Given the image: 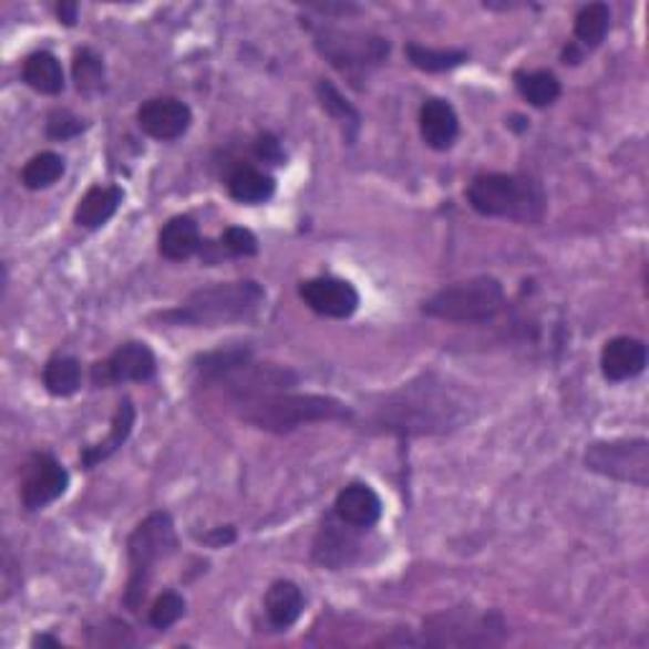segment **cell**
<instances>
[{
	"label": "cell",
	"mask_w": 649,
	"mask_h": 649,
	"mask_svg": "<svg viewBox=\"0 0 649 649\" xmlns=\"http://www.w3.org/2000/svg\"><path fill=\"white\" fill-rule=\"evenodd\" d=\"M467 419V399L446 381L424 375L383 403L379 424L396 434H442Z\"/></svg>",
	"instance_id": "obj_1"
},
{
	"label": "cell",
	"mask_w": 649,
	"mask_h": 649,
	"mask_svg": "<svg viewBox=\"0 0 649 649\" xmlns=\"http://www.w3.org/2000/svg\"><path fill=\"white\" fill-rule=\"evenodd\" d=\"M239 416L247 424L265 429V432L287 434L315 421H343L350 419V411L343 401L318 393H267V396L236 401Z\"/></svg>",
	"instance_id": "obj_2"
},
{
	"label": "cell",
	"mask_w": 649,
	"mask_h": 649,
	"mask_svg": "<svg viewBox=\"0 0 649 649\" xmlns=\"http://www.w3.org/2000/svg\"><path fill=\"white\" fill-rule=\"evenodd\" d=\"M265 302V289L251 279L239 282H218L200 287L186 297L175 310L165 312L163 320L175 324H190V328H216L239 320H249Z\"/></svg>",
	"instance_id": "obj_3"
},
{
	"label": "cell",
	"mask_w": 649,
	"mask_h": 649,
	"mask_svg": "<svg viewBox=\"0 0 649 649\" xmlns=\"http://www.w3.org/2000/svg\"><path fill=\"white\" fill-rule=\"evenodd\" d=\"M470 206L482 216L538 224L546 216V193L530 175L487 173L477 175L467 188Z\"/></svg>",
	"instance_id": "obj_4"
},
{
	"label": "cell",
	"mask_w": 649,
	"mask_h": 649,
	"mask_svg": "<svg viewBox=\"0 0 649 649\" xmlns=\"http://www.w3.org/2000/svg\"><path fill=\"white\" fill-rule=\"evenodd\" d=\"M175 548H178V535H175L173 517L163 511L147 515L133 530V535H130V581L125 591V604L130 609L137 611L147 594L153 568L161 564L163 558L173 556Z\"/></svg>",
	"instance_id": "obj_5"
},
{
	"label": "cell",
	"mask_w": 649,
	"mask_h": 649,
	"mask_svg": "<svg viewBox=\"0 0 649 649\" xmlns=\"http://www.w3.org/2000/svg\"><path fill=\"white\" fill-rule=\"evenodd\" d=\"M505 289L495 277H472L429 297L424 315L444 322H487L503 310Z\"/></svg>",
	"instance_id": "obj_6"
},
{
	"label": "cell",
	"mask_w": 649,
	"mask_h": 649,
	"mask_svg": "<svg viewBox=\"0 0 649 649\" xmlns=\"http://www.w3.org/2000/svg\"><path fill=\"white\" fill-rule=\"evenodd\" d=\"M315 47L340 72H365L385 61L391 43L373 33L320 29L315 33Z\"/></svg>",
	"instance_id": "obj_7"
},
{
	"label": "cell",
	"mask_w": 649,
	"mask_h": 649,
	"mask_svg": "<svg viewBox=\"0 0 649 649\" xmlns=\"http://www.w3.org/2000/svg\"><path fill=\"white\" fill-rule=\"evenodd\" d=\"M586 467L596 475L629 482V485H649V442L647 440H621V442H596L586 452Z\"/></svg>",
	"instance_id": "obj_8"
},
{
	"label": "cell",
	"mask_w": 649,
	"mask_h": 649,
	"mask_svg": "<svg viewBox=\"0 0 649 649\" xmlns=\"http://www.w3.org/2000/svg\"><path fill=\"white\" fill-rule=\"evenodd\" d=\"M426 645L440 647H472V645H497L505 635V625L497 614H482V617H467V611L442 614V617L429 619V629H424Z\"/></svg>",
	"instance_id": "obj_9"
},
{
	"label": "cell",
	"mask_w": 649,
	"mask_h": 649,
	"mask_svg": "<svg viewBox=\"0 0 649 649\" xmlns=\"http://www.w3.org/2000/svg\"><path fill=\"white\" fill-rule=\"evenodd\" d=\"M157 371L153 350L145 343H125L112 353L107 361L92 368V383L96 389L107 385L130 383V381H151Z\"/></svg>",
	"instance_id": "obj_10"
},
{
	"label": "cell",
	"mask_w": 649,
	"mask_h": 649,
	"mask_svg": "<svg viewBox=\"0 0 649 649\" xmlns=\"http://www.w3.org/2000/svg\"><path fill=\"white\" fill-rule=\"evenodd\" d=\"M69 487V472L51 457V454H37L23 470L21 480V503L25 511H43L54 503Z\"/></svg>",
	"instance_id": "obj_11"
},
{
	"label": "cell",
	"mask_w": 649,
	"mask_h": 649,
	"mask_svg": "<svg viewBox=\"0 0 649 649\" xmlns=\"http://www.w3.org/2000/svg\"><path fill=\"white\" fill-rule=\"evenodd\" d=\"M300 297L312 312L322 318L346 320L358 310L361 297L358 289L338 277H315L300 285Z\"/></svg>",
	"instance_id": "obj_12"
},
{
	"label": "cell",
	"mask_w": 649,
	"mask_h": 649,
	"mask_svg": "<svg viewBox=\"0 0 649 649\" xmlns=\"http://www.w3.org/2000/svg\"><path fill=\"white\" fill-rule=\"evenodd\" d=\"M137 125L145 135L161 143L178 140L190 127V107L173 96L163 100H147L137 112Z\"/></svg>",
	"instance_id": "obj_13"
},
{
	"label": "cell",
	"mask_w": 649,
	"mask_h": 649,
	"mask_svg": "<svg viewBox=\"0 0 649 649\" xmlns=\"http://www.w3.org/2000/svg\"><path fill=\"white\" fill-rule=\"evenodd\" d=\"M356 530L358 528H353V525H348L343 521L340 523L324 521V525L318 533V538H315L312 558L318 560L320 566L332 568V571L350 566L356 560L358 550H361V543H358V538H356Z\"/></svg>",
	"instance_id": "obj_14"
},
{
	"label": "cell",
	"mask_w": 649,
	"mask_h": 649,
	"mask_svg": "<svg viewBox=\"0 0 649 649\" xmlns=\"http://www.w3.org/2000/svg\"><path fill=\"white\" fill-rule=\"evenodd\" d=\"M647 365V346L637 338H611L601 350V373L611 383L635 379Z\"/></svg>",
	"instance_id": "obj_15"
},
{
	"label": "cell",
	"mask_w": 649,
	"mask_h": 649,
	"mask_svg": "<svg viewBox=\"0 0 649 649\" xmlns=\"http://www.w3.org/2000/svg\"><path fill=\"white\" fill-rule=\"evenodd\" d=\"M381 497L375 495L373 487L361 485V482H353V485L343 487L336 497V515L358 530L373 528V525L381 521Z\"/></svg>",
	"instance_id": "obj_16"
},
{
	"label": "cell",
	"mask_w": 649,
	"mask_h": 649,
	"mask_svg": "<svg viewBox=\"0 0 649 649\" xmlns=\"http://www.w3.org/2000/svg\"><path fill=\"white\" fill-rule=\"evenodd\" d=\"M419 125H421V137H424V143L432 147V151H450L454 140H457L460 135L457 112H454L450 102L436 100V96L424 102Z\"/></svg>",
	"instance_id": "obj_17"
},
{
	"label": "cell",
	"mask_w": 649,
	"mask_h": 649,
	"mask_svg": "<svg viewBox=\"0 0 649 649\" xmlns=\"http://www.w3.org/2000/svg\"><path fill=\"white\" fill-rule=\"evenodd\" d=\"M125 198V193L117 186H94L90 188L79 200L74 210L76 226H84V229H100L110 222L112 216L117 214V208Z\"/></svg>",
	"instance_id": "obj_18"
},
{
	"label": "cell",
	"mask_w": 649,
	"mask_h": 649,
	"mask_svg": "<svg viewBox=\"0 0 649 649\" xmlns=\"http://www.w3.org/2000/svg\"><path fill=\"white\" fill-rule=\"evenodd\" d=\"M133 426H135V406H133V401L125 399V401H120V406L115 411V419H112L110 434L104 436L102 442L86 446V450L82 452V467L92 470L100 462L112 457V454H115L120 446L127 442V436H130V432H133Z\"/></svg>",
	"instance_id": "obj_19"
},
{
	"label": "cell",
	"mask_w": 649,
	"mask_h": 649,
	"mask_svg": "<svg viewBox=\"0 0 649 649\" xmlns=\"http://www.w3.org/2000/svg\"><path fill=\"white\" fill-rule=\"evenodd\" d=\"M157 249L165 259L183 261L190 259L193 254L200 249V231L198 224L190 216H175L163 226L161 236H157Z\"/></svg>",
	"instance_id": "obj_20"
},
{
	"label": "cell",
	"mask_w": 649,
	"mask_h": 649,
	"mask_svg": "<svg viewBox=\"0 0 649 649\" xmlns=\"http://www.w3.org/2000/svg\"><path fill=\"white\" fill-rule=\"evenodd\" d=\"M265 609L271 627L289 629L297 619H300V614L305 609V596L300 591V586L292 581L271 584L265 599Z\"/></svg>",
	"instance_id": "obj_21"
},
{
	"label": "cell",
	"mask_w": 649,
	"mask_h": 649,
	"mask_svg": "<svg viewBox=\"0 0 649 649\" xmlns=\"http://www.w3.org/2000/svg\"><path fill=\"white\" fill-rule=\"evenodd\" d=\"M23 82L41 94H59L64 90V69L49 51H37L25 59Z\"/></svg>",
	"instance_id": "obj_22"
},
{
	"label": "cell",
	"mask_w": 649,
	"mask_h": 649,
	"mask_svg": "<svg viewBox=\"0 0 649 649\" xmlns=\"http://www.w3.org/2000/svg\"><path fill=\"white\" fill-rule=\"evenodd\" d=\"M229 193L239 204H265V200L275 196V178L257 168H236L229 175Z\"/></svg>",
	"instance_id": "obj_23"
},
{
	"label": "cell",
	"mask_w": 649,
	"mask_h": 649,
	"mask_svg": "<svg viewBox=\"0 0 649 649\" xmlns=\"http://www.w3.org/2000/svg\"><path fill=\"white\" fill-rule=\"evenodd\" d=\"M251 363L249 348H226L214 350V353H204L196 358V371L204 381H224L226 375L239 371L241 365Z\"/></svg>",
	"instance_id": "obj_24"
},
{
	"label": "cell",
	"mask_w": 649,
	"mask_h": 649,
	"mask_svg": "<svg viewBox=\"0 0 649 649\" xmlns=\"http://www.w3.org/2000/svg\"><path fill=\"white\" fill-rule=\"evenodd\" d=\"M43 385L51 396H72L82 385V365L72 356L51 358L43 368Z\"/></svg>",
	"instance_id": "obj_25"
},
{
	"label": "cell",
	"mask_w": 649,
	"mask_h": 649,
	"mask_svg": "<svg viewBox=\"0 0 649 649\" xmlns=\"http://www.w3.org/2000/svg\"><path fill=\"white\" fill-rule=\"evenodd\" d=\"M515 86L533 107H548L560 96V82L554 72H521L515 74Z\"/></svg>",
	"instance_id": "obj_26"
},
{
	"label": "cell",
	"mask_w": 649,
	"mask_h": 649,
	"mask_svg": "<svg viewBox=\"0 0 649 649\" xmlns=\"http://www.w3.org/2000/svg\"><path fill=\"white\" fill-rule=\"evenodd\" d=\"M406 56H409L411 64L421 69V72L440 74V72H450V69L464 64V61H467V51L429 49V47H421V43H406Z\"/></svg>",
	"instance_id": "obj_27"
},
{
	"label": "cell",
	"mask_w": 649,
	"mask_h": 649,
	"mask_svg": "<svg viewBox=\"0 0 649 649\" xmlns=\"http://www.w3.org/2000/svg\"><path fill=\"white\" fill-rule=\"evenodd\" d=\"M64 157L56 155V153H39L33 155L29 163H25V168L21 171V181L25 188L31 190H41V188H49L54 186V183L64 175Z\"/></svg>",
	"instance_id": "obj_28"
},
{
	"label": "cell",
	"mask_w": 649,
	"mask_h": 649,
	"mask_svg": "<svg viewBox=\"0 0 649 649\" xmlns=\"http://www.w3.org/2000/svg\"><path fill=\"white\" fill-rule=\"evenodd\" d=\"M609 21H611L609 6H604V3L584 6L576 16V25H574L576 39L581 41L584 47H591V49L599 47L609 31Z\"/></svg>",
	"instance_id": "obj_29"
},
{
	"label": "cell",
	"mask_w": 649,
	"mask_h": 649,
	"mask_svg": "<svg viewBox=\"0 0 649 649\" xmlns=\"http://www.w3.org/2000/svg\"><path fill=\"white\" fill-rule=\"evenodd\" d=\"M72 74H74L79 92H84V94L100 92L104 86V61H102V56H96L92 49L76 51Z\"/></svg>",
	"instance_id": "obj_30"
},
{
	"label": "cell",
	"mask_w": 649,
	"mask_h": 649,
	"mask_svg": "<svg viewBox=\"0 0 649 649\" xmlns=\"http://www.w3.org/2000/svg\"><path fill=\"white\" fill-rule=\"evenodd\" d=\"M318 96L322 102V110H328L332 117L340 120V125H343V127L350 125V127H353V133L358 127H361V115H358V112L348 104L346 96L340 94L330 82H324V79L318 84Z\"/></svg>",
	"instance_id": "obj_31"
},
{
	"label": "cell",
	"mask_w": 649,
	"mask_h": 649,
	"mask_svg": "<svg viewBox=\"0 0 649 649\" xmlns=\"http://www.w3.org/2000/svg\"><path fill=\"white\" fill-rule=\"evenodd\" d=\"M186 614V599L175 591H165L155 599L151 607V625L155 629H171Z\"/></svg>",
	"instance_id": "obj_32"
},
{
	"label": "cell",
	"mask_w": 649,
	"mask_h": 649,
	"mask_svg": "<svg viewBox=\"0 0 649 649\" xmlns=\"http://www.w3.org/2000/svg\"><path fill=\"white\" fill-rule=\"evenodd\" d=\"M222 247L231 254V257H254L259 249L257 236L249 229H241V226H231L222 236Z\"/></svg>",
	"instance_id": "obj_33"
},
{
	"label": "cell",
	"mask_w": 649,
	"mask_h": 649,
	"mask_svg": "<svg viewBox=\"0 0 649 649\" xmlns=\"http://www.w3.org/2000/svg\"><path fill=\"white\" fill-rule=\"evenodd\" d=\"M84 130V122L74 117L72 112L66 110H56L51 112L49 115V122H47V135L51 140H69V137H76L79 133Z\"/></svg>",
	"instance_id": "obj_34"
},
{
	"label": "cell",
	"mask_w": 649,
	"mask_h": 649,
	"mask_svg": "<svg viewBox=\"0 0 649 649\" xmlns=\"http://www.w3.org/2000/svg\"><path fill=\"white\" fill-rule=\"evenodd\" d=\"M257 155L259 157H265V161H269V163H282V147H279V143L275 137L271 135H265V137H259V143H257Z\"/></svg>",
	"instance_id": "obj_35"
},
{
	"label": "cell",
	"mask_w": 649,
	"mask_h": 649,
	"mask_svg": "<svg viewBox=\"0 0 649 649\" xmlns=\"http://www.w3.org/2000/svg\"><path fill=\"white\" fill-rule=\"evenodd\" d=\"M231 540H234L231 528H218L216 533L206 535V543H210V546H224V543H231Z\"/></svg>",
	"instance_id": "obj_36"
},
{
	"label": "cell",
	"mask_w": 649,
	"mask_h": 649,
	"mask_svg": "<svg viewBox=\"0 0 649 649\" xmlns=\"http://www.w3.org/2000/svg\"><path fill=\"white\" fill-rule=\"evenodd\" d=\"M76 3H61L59 8H56V13H59V19L64 21L66 25H74L76 23Z\"/></svg>",
	"instance_id": "obj_37"
},
{
	"label": "cell",
	"mask_w": 649,
	"mask_h": 649,
	"mask_svg": "<svg viewBox=\"0 0 649 649\" xmlns=\"http://www.w3.org/2000/svg\"><path fill=\"white\" fill-rule=\"evenodd\" d=\"M33 645H56V647H59L56 639H51V637H39V639H33Z\"/></svg>",
	"instance_id": "obj_38"
}]
</instances>
